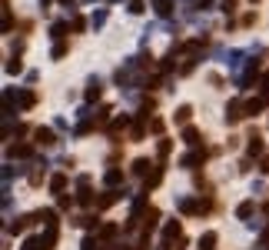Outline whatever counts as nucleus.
<instances>
[{
	"label": "nucleus",
	"mask_w": 269,
	"mask_h": 250,
	"mask_svg": "<svg viewBox=\"0 0 269 250\" xmlns=\"http://www.w3.org/2000/svg\"><path fill=\"white\" fill-rule=\"evenodd\" d=\"M259 170H262V174H269V157H262V160H259Z\"/></svg>",
	"instance_id": "obj_26"
},
{
	"label": "nucleus",
	"mask_w": 269,
	"mask_h": 250,
	"mask_svg": "<svg viewBox=\"0 0 269 250\" xmlns=\"http://www.w3.org/2000/svg\"><path fill=\"white\" fill-rule=\"evenodd\" d=\"M64 187H67V177H64V174H57V177L50 180V190H53V194H64Z\"/></svg>",
	"instance_id": "obj_8"
},
{
	"label": "nucleus",
	"mask_w": 269,
	"mask_h": 250,
	"mask_svg": "<svg viewBox=\"0 0 269 250\" xmlns=\"http://www.w3.org/2000/svg\"><path fill=\"white\" fill-rule=\"evenodd\" d=\"M253 210H256V203H253V200H246V203H239V207H236V217L249 220V217H253Z\"/></svg>",
	"instance_id": "obj_5"
},
{
	"label": "nucleus",
	"mask_w": 269,
	"mask_h": 250,
	"mask_svg": "<svg viewBox=\"0 0 269 250\" xmlns=\"http://www.w3.org/2000/svg\"><path fill=\"white\" fill-rule=\"evenodd\" d=\"M183 140H186L190 147H196L199 144V130L196 127H186V130H183Z\"/></svg>",
	"instance_id": "obj_7"
},
{
	"label": "nucleus",
	"mask_w": 269,
	"mask_h": 250,
	"mask_svg": "<svg viewBox=\"0 0 269 250\" xmlns=\"http://www.w3.org/2000/svg\"><path fill=\"white\" fill-rule=\"evenodd\" d=\"M83 250H100V240H96V237H87V240H83Z\"/></svg>",
	"instance_id": "obj_21"
},
{
	"label": "nucleus",
	"mask_w": 269,
	"mask_h": 250,
	"mask_svg": "<svg viewBox=\"0 0 269 250\" xmlns=\"http://www.w3.org/2000/svg\"><path fill=\"white\" fill-rule=\"evenodd\" d=\"M64 33H67V24H53V27H50V37H57V40H60Z\"/></svg>",
	"instance_id": "obj_18"
},
{
	"label": "nucleus",
	"mask_w": 269,
	"mask_h": 250,
	"mask_svg": "<svg viewBox=\"0 0 269 250\" xmlns=\"http://www.w3.org/2000/svg\"><path fill=\"white\" fill-rule=\"evenodd\" d=\"M259 150H262V137H259V134H253V137H249V153L256 157Z\"/></svg>",
	"instance_id": "obj_11"
},
{
	"label": "nucleus",
	"mask_w": 269,
	"mask_h": 250,
	"mask_svg": "<svg viewBox=\"0 0 269 250\" xmlns=\"http://www.w3.org/2000/svg\"><path fill=\"white\" fill-rule=\"evenodd\" d=\"M143 7H146L143 0H130V14H143Z\"/></svg>",
	"instance_id": "obj_22"
},
{
	"label": "nucleus",
	"mask_w": 269,
	"mask_h": 250,
	"mask_svg": "<svg viewBox=\"0 0 269 250\" xmlns=\"http://www.w3.org/2000/svg\"><path fill=\"white\" fill-rule=\"evenodd\" d=\"M153 10H156L159 17H167L170 14V0H153Z\"/></svg>",
	"instance_id": "obj_12"
},
{
	"label": "nucleus",
	"mask_w": 269,
	"mask_h": 250,
	"mask_svg": "<svg viewBox=\"0 0 269 250\" xmlns=\"http://www.w3.org/2000/svg\"><path fill=\"white\" fill-rule=\"evenodd\" d=\"M243 110H246V107H243V104H239V100H233V104H230V107H226V123H236V120H239V117H246V113H243Z\"/></svg>",
	"instance_id": "obj_4"
},
{
	"label": "nucleus",
	"mask_w": 269,
	"mask_h": 250,
	"mask_svg": "<svg viewBox=\"0 0 269 250\" xmlns=\"http://www.w3.org/2000/svg\"><path fill=\"white\" fill-rule=\"evenodd\" d=\"M173 240H176V243H183V224H180V220H170V224L163 227V243L170 247Z\"/></svg>",
	"instance_id": "obj_1"
},
{
	"label": "nucleus",
	"mask_w": 269,
	"mask_h": 250,
	"mask_svg": "<svg viewBox=\"0 0 269 250\" xmlns=\"http://www.w3.org/2000/svg\"><path fill=\"white\" fill-rule=\"evenodd\" d=\"M64 54H67V44H57V47H53V60H60Z\"/></svg>",
	"instance_id": "obj_23"
},
{
	"label": "nucleus",
	"mask_w": 269,
	"mask_h": 250,
	"mask_svg": "<svg viewBox=\"0 0 269 250\" xmlns=\"http://www.w3.org/2000/svg\"><path fill=\"white\" fill-rule=\"evenodd\" d=\"M120 250H130V247H127V243H120Z\"/></svg>",
	"instance_id": "obj_27"
},
{
	"label": "nucleus",
	"mask_w": 269,
	"mask_h": 250,
	"mask_svg": "<svg viewBox=\"0 0 269 250\" xmlns=\"http://www.w3.org/2000/svg\"><path fill=\"white\" fill-rule=\"evenodd\" d=\"M33 137H37V144H43V147L57 144V137H53V130H50V127H37V130H33Z\"/></svg>",
	"instance_id": "obj_3"
},
{
	"label": "nucleus",
	"mask_w": 269,
	"mask_h": 250,
	"mask_svg": "<svg viewBox=\"0 0 269 250\" xmlns=\"http://www.w3.org/2000/svg\"><path fill=\"white\" fill-rule=\"evenodd\" d=\"M77 203H83V207H90V203H93V194H90L87 187H83V190L77 194Z\"/></svg>",
	"instance_id": "obj_14"
},
{
	"label": "nucleus",
	"mask_w": 269,
	"mask_h": 250,
	"mask_svg": "<svg viewBox=\"0 0 269 250\" xmlns=\"http://www.w3.org/2000/svg\"><path fill=\"white\" fill-rule=\"evenodd\" d=\"M146 170H150V160H136L133 163V174H136V177H146Z\"/></svg>",
	"instance_id": "obj_13"
},
{
	"label": "nucleus",
	"mask_w": 269,
	"mask_h": 250,
	"mask_svg": "<svg viewBox=\"0 0 269 250\" xmlns=\"http://www.w3.org/2000/svg\"><path fill=\"white\" fill-rule=\"evenodd\" d=\"M206 160V150H190L186 157L180 160V167H186V170H193V167H199V163Z\"/></svg>",
	"instance_id": "obj_2"
},
{
	"label": "nucleus",
	"mask_w": 269,
	"mask_h": 250,
	"mask_svg": "<svg viewBox=\"0 0 269 250\" xmlns=\"http://www.w3.org/2000/svg\"><path fill=\"white\" fill-rule=\"evenodd\" d=\"M10 153H14V157H30V147H27V144H20V147H14V150H10Z\"/></svg>",
	"instance_id": "obj_20"
},
{
	"label": "nucleus",
	"mask_w": 269,
	"mask_h": 250,
	"mask_svg": "<svg viewBox=\"0 0 269 250\" xmlns=\"http://www.w3.org/2000/svg\"><path fill=\"white\" fill-rule=\"evenodd\" d=\"M170 147H173L170 140H159V157H167V153H170Z\"/></svg>",
	"instance_id": "obj_24"
},
{
	"label": "nucleus",
	"mask_w": 269,
	"mask_h": 250,
	"mask_svg": "<svg viewBox=\"0 0 269 250\" xmlns=\"http://www.w3.org/2000/svg\"><path fill=\"white\" fill-rule=\"evenodd\" d=\"M60 4H70V0H60Z\"/></svg>",
	"instance_id": "obj_28"
},
{
	"label": "nucleus",
	"mask_w": 269,
	"mask_h": 250,
	"mask_svg": "<svg viewBox=\"0 0 269 250\" xmlns=\"http://www.w3.org/2000/svg\"><path fill=\"white\" fill-rule=\"evenodd\" d=\"M90 24H93V27H103V24H106V10H96V14L90 17Z\"/></svg>",
	"instance_id": "obj_16"
},
{
	"label": "nucleus",
	"mask_w": 269,
	"mask_h": 250,
	"mask_svg": "<svg viewBox=\"0 0 269 250\" xmlns=\"http://www.w3.org/2000/svg\"><path fill=\"white\" fill-rule=\"evenodd\" d=\"M7 70H10V73H20V60H17V57H14V60L7 64Z\"/></svg>",
	"instance_id": "obj_25"
},
{
	"label": "nucleus",
	"mask_w": 269,
	"mask_h": 250,
	"mask_svg": "<svg viewBox=\"0 0 269 250\" xmlns=\"http://www.w3.org/2000/svg\"><path fill=\"white\" fill-rule=\"evenodd\" d=\"M262 104H266V100H249V104H246V113H259Z\"/></svg>",
	"instance_id": "obj_19"
},
{
	"label": "nucleus",
	"mask_w": 269,
	"mask_h": 250,
	"mask_svg": "<svg viewBox=\"0 0 269 250\" xmlns=\"http://www.w3.org/2000/svg\"><path fill=\"white\" fill-rule=\"evenodd\" d=\"M190 117H193V107H180V110L173 113V120H176V123H186Z\"/></svg>",
	"instance_id": "obj_9"
},
{
	"label": "nucleus",
	"mask_w": 269,
	"mask_h": 250,
	"mask_svg": "<svg viewBox=\"0 0 269 250\" xmlns=\"http://www.w3.org/2000/svg\"><path fill=\"white\" fill-rule=\"evenodd\" d=\"M100 97V80H90V87H87V100H96Z\"/></svg>",
	"instance_id": "obj_15"
},
{
	"label": "nucleus",
	"mask_w": 269,
	"mask_h": 250,
	"mask_svg": "<svg viewBox=\"0 0 269 250\" xmlns=\"http://www.w3.org/2000/svg\"><path fill=\"white\" fill-rule=\"evenodd\" d=\"M103 180H106V184H120V180H123V174H120V170H106V177H103Z\"/></svg>",
	"instance_id": "obj_17"
},
{
	"label": "nucleus",
	"mask_w": 269,
	"mask_h": 250,
	"mask_svg": "<svg viewBox=\"0 0 269 250\" xmlns=\"http://www.w3.org/2000/svg\"><path fill=\"white\" fill-rule=\"evenodd\" d=\"M17 104H20V107L27 110V107H33V104H37V97H33L30 90H24V94H17Z\"/></svg>",
	"instance_id": "obj_6"
},
{
	"label": "nucleus",
	"mask_w": 269,
	"mask_h": 250,
	"mask_svg": "<svg viewBox=\"0 0 269 250\" xmlns=\"http://www.w3.org/2000/svg\"><path fill=\"white\" fill-rule=\"evenodd\" d=\"M213 243H216V234H213V230L199 237V250H213Z\"/></svg>",
	"instance_id": "obj_10"
}]
</instances>
